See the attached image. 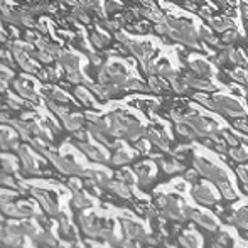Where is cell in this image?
<instances>
[{"mask_svg":"<svg viewBox=\"0 0 248 248\" xmlns=\"http://www.w3.org/2000/svg\"><path fill=\"white\" fill-rule=\"evenodd\" d=\"M64 2L68 3V5H73V7H75V5H78V3L81 2V0H64Z\"/></svg>","mask_w":248,"mask_h":248,"instance_id":"11a10c76","label":"cell"},{"mask_svg":"<svg viewBox=\"0 0 248 248\" xmlns=\"http://www.w3.org/2000/svg\"><path fill=\"white\" fill-rule=\"evenodd\" d=\"M115 37H117L122 44H125L127 49L144 66L147 64V62H150V59H152L154 54L157 52V46L152 39H134V37L127 36V34L122 32V31L115 34Z\"/></svg>","mask_w":248,"mask_h":248,"instance_id":"277c9868","label":"cell"},{"mask_svg":"<svg viewBox=\"0 0 248 248\" xmlns=\"http://www.w3.org/2000/svg\"><path fill=\"white\" fill-rule=\"evenodd\" d=\"M120 176H122V177H120L122 183H128V184L134 183V177H132V174H130V172H122Z\"/></svg>","mask_w":248,"mask_h":248,"instance_id":"681fc988","label":"cell"},{"mask_svg":"<svg viewBox=\"0 0 248 248\" xmlns=\"http://www.w3.org/2000/svg\"><path fill=\"white\" fill-rule=\"evenodd\" d=\"M122 9H124V5H122L118 0H107V2H105V12L107 14H117V12H120Z\"/></svg>","mask_w":248,"mask_h":248,"instance_id":"ab89813d","label":"cell"},{"mask_svg":"<svg viewBox=\"0 0 248 248\" xmlns=\"http://www.w3.org/2000/svg\"><path fill=\"white\" fill-rule=\"evenodd\" d=\"M247 54H248V47H247Z\"/></svg>","mask_w":248,"mask_h":248,"instance_id":"91938a15","label":"cell"},{"mask_svg":"<svg viewBox=\"0 0 248 248\" xmlns=\"http://www.w3.org/2000/svg\"><path fill=\"white\" fill-rule=\"evenodd\" d=\"M140 14L145 17V19H149V20H154V22H160V19L164 17V12H160L157 7H154V5H149V7H145V9H140Z\"/></svg>","mask_w":248,"mask_h":248,"instance_id":"83f0119b","label":"cell"},{"mask_svg":"<svg viewBox=\"0 0 248 248\" xmlns=\"http://www.w3.org/2000/svg\"><path fill=\"white\" fill-rule=\"evenodd\" d=\"M228 154L235 162H245L248 159V147H245L243 144H238L235 147H230Z\"/></svg>","mask_w":248,"mask_h":248,"instance_id":"cb8c5ba5","label":"cell"},{"mask_svg":"<svg viewBox=\"0 0 248 248\" xmlns=\"http://www.w3.org/2000/svg\"><path fill=\"white\" fill-rule=\"evenodd\" d=\"M216 187H218L219 194H221L225 199H236V189L233 187V184L230 179L225 181V183H219Z\"/></svg>","mask_w":248,"mask_h":248,"instance_id":"484cf974","label":"cell"},{"mask_svg":"<svg viewBox=\"0 0 248 248\" xmlns=\"http://www.w3.org/2000/svg\"><path fill=\"white\" fill-rule=\"evenodd\" d=\"M176 132L181 137L187 139V140H193V139L198 137L196 132L193 130V127L189 124H186V122H176Z\"/></svg>","mask_w":248,"mask_h":248,"instance_id":"d4e9b609","label":"cell"},{"mask_svg":"<svg viewBox=\"0 0 248 248\" xmlns=\"http://www.w3.org/2000/svg\"><path fill=\"white\" fill-rule=\"evenodd\" d=\"M122 225H124L125 236H127L128 240H132V242H135V243L149 242V235L145 233V230L142 228L140 225H137V223H134V221H128V219H124Z\"/></svg>","mask_w":248,"mask_h":248,"instance_id":"7c38bea8","label":"cell"},{"mask_svg":"<svg viewBox=\"0 0 248 248\" xmlns=\"http://www.w3.org/2000/svg\"><path fill=\"white\" fill-rule=\"evenodd\" d=\"M236 172H238V176L242 177L243 183L248 184V167H238V170H236Z\"/></svg>","mask_w":248,"mask_h":248,"instance_id":"bcb514c9","label":"cell"},{"mask_svg":"<svg viewBox=\"0 0 248 248\" xmlns=\"http://www.w3.org/2000/svg\"><path fill=\"white\" fill-rule=\"evenodd\" d=\"M128 68L122 61H110L100 69L98 81L101 85H111L125 92V85L128 81Z\"/></svg>","mask_w":248,"mask_h":248,"instance_id":"5b68a950","label":"cell"},{"mask_svg":"<svg viewBox=\"0 0 248 248\" xmlns=\"http://www.w3.org/2000/svg\"><path fill=\"white\" fill-rule=\"evenodd\" d=\"M14 88H16V92L19 93V95L26 96V98H29V100H32V101H34V100L37 98L36 93H34V90L27 88V86L24 85V78L16 79V81H14Z\"/></svg>","mask_w":248,"mask_h":248,"instance_id":"4316f807","label":"cell"},{"mask_svg":"<svg viewBox=\"0 0 248 248\" xmlns=\"http://www.w3.org/2000/svg\"><path fill=\"white\" fill-rule=\"evenodd\" d=\"M179 245L183 248H202V240L198 233L187 232L179 236Z\"/></svg>","mask_w":248,"mask_h":248,"instance_id":"d6986e66","label":"cell"},{"mask_svg":"<svg viewBox=\"0 0 248 248\" xmlns=\"http://www.w3.org/2000/svg\"><path fill=\"white\" fill-rule=\"evenodd\" d=\"M2 19L14 26H22V12H16L9 7H2Z\"/></svg>","mask_w":248,"mask_h":248,"instance_id":"7402d4cb","label":"cell"},{"mask_svg":"<svg viewBox=\"0 0 248 248\" xmlns=\"http://www.w3.org/2000/svg\"><path fill=\"white\" fill-rule=\"evenodd\" d=\"M78 5H81L83 9H86L88 12H90V10L100 12V10H101V0H81Z\"/></svg>","mask_w":248,"mask_h":248,"instance_id":"f35d334b","label":"cell"},{"mask_svg":"<svg viewBox=\"0 0 248 248\" xmlns=\"http://www.w3.org/2000/svg\"><path fill=\"white\" fill-rule=\"evenodd\" d=\"M10 71H3V69H0V92H3L7 86V79H10Z\"/></svg>","mask_w":248,"mask_h":248,"instance_id":"7bdbcfd3","label":"cell"},{"mask_svg":"<svg viewBox=\"0 0 248 248\" xmlns=\"http://www.w3.org/2000/svg\"><path fill=\"white\" fill-rule=\"evenodd\" d=\"M90 41H92L93 47H96V49H103V47L107 46L108 43H110V37H108L105 32L95 31V32L92 34V37H90Z\"/></svg>","mask_w":248,"mask_h":248,"instance_id":"f546056e","label":"cell"},{"mask_svg":"<svg viewBox=\"0 0 248 248\" xmlns=\"http://www.w3.org/2000/svg\"><path fill=\"white\" fill-rule=\"evenodd\" d=\"M162 167H164V170H166L167 174H170V172H176V170H181V164L179 162H176V160H169V162H162Z\"/></svg>","mask_w":248,"mask_h":248,"instance_id":"b9f144b4","label":"cell"},{"mask_svg":"<svg viewBox=\"0 0 248 248\" xmlns=\"http://www.w3.org/2000/svg\"><path fill=\"white\" fill-rule=\"evenodd\" d=\"M154 167L150 166V164H139V166H135V174H137V179L139 183L142 184V186H145V184L152 183L154 179Z\"/></svg>","mask_w":248,"mask_h":248,"instance_id":"e0dca14e","label":"cell"},{"mask_svg":"<svg viewBox=\"0 0 248 248\" xmlns=\"http://www.w3.org/2000/svg\"><path fill=\"white\" fill-rule=\"evenodd\" d=\"M73 17H75V19H78L79 22H83V24H88L90 22L88 10L83 9L81 5H75V7H73Z\"/></svg>","mask_w":248,"mask_h":248,"instance_id":"8d00e7d4","label":"cell"},{"mask_svg":"<svg viewBox=\"0 0 248 248\" xmlns=\"http://www.w3.org/2000/svg\"><path fill=\"white\" fill-rule=\"evenodd\" d=\"M221 139L226 142L228 147H235V145L242 144L240 140V135H236V132L230 130V128H221Z\"/></svg>","mask_w":248,"mask_h":248,"instance_id":"f1b7e54d","label":"cell"},{"mask_svg":"<svg viewBox=\"0 0 248 248\" xmlns=\"http://www.w3.org/2000/svg\"><path fill=\"white\" fill-rule=\"evenodd\" d=\"M124 248H139V247H137V243H135V242L128 240V242H125V243H124Z\"/></svg>","mask_w":248,"mask_h":248,"instance_id":"f5cc1de1","label":"cell"},{"mask_svg":"<svg viewBox=\"0 0 248 248\" xmlns=\"http://www.w3.org/2000/svg\"><path fill=\"white\" fill-rule=\"evenodd\" d=\"M240 37H242V34L238 32V29L236 27H232V29L225 31V32H221V44H232L235 43V41H238Z\"/></svg>","mask_w":248,"mask_h":248,"instance_id":"1f68e13d","label":"cell"},{"mask_svg":"<svg viewBox=\"0 0 248 248\" xmlns=\"http://www.w3.org/2000/svg\"><path fill=\"white\" fill-rule=\"evenodd\" d=\"M232 223L243 230H248V206H242L240 209H236V213L233 215Z\"/></svg>","mask_w":248,"mask_h":248,"instance_id":"603a6c76","label":"cell"},{"mask_svg":"<svg viewBox=\"0 0 248 248\" xmlns=\"http://www.w3.org/2000/svg\"><path fill=\"white\" fill-rule=\"evenodd\" d=\"M78 147L81 149V152H85L90 159L96 160V162H107V154L101 149L93 147V145L86 144V142H78Z\"/></svg>","mask_w":248,"mask_h":248,"instance_id":"ac0fdd59","label":"cell"},{"mask_svg":"<svg viewBox=\"0 0 248 248\" xmlns=\"http://www.w3.org/2000/svg\"><path fill=\"white\" fill-rule=\"evenodd\" d=\"M186 9H187V10H193V12H194V10H196V9H198V7H196V3H191V2H186Z\"/></svg>","mask_w":248,"mask_h":248,"instance_id":"db71d44e","label":"cell"},{"mask_svg":"<svg viewBox=\"0 0 248 248\" xmlns=\"http://www.w3.org/2000/svg\"><path fill=\"white\" fill-rule=\"evenodd\" d=\"M230 90H232L233 93H236L238 96H243V95H245V92H243V90L240 88V86H236V85H230Z\"/></svg>","mask_w":248,"mask_h":248,"instance_id":"816d5d0a","label":"cell"},{"mask_svg":"<svg viewBox=\"0 0 248 248\" xmlns=\"http://www.w3.org/2000/svg\"><path fill=\"white\" fill-rule=\"evenodd\" d=\"M191 196H193L194 201L202 206H213L216 201H218L216 193L208 186V184H198V186H194L193 191H191Z\"/></svg>","mask_w":248,"mask_h":248,"instance_id":"8fae6325","label":"cell"},{"mask_svg":"<svg viewBox=\"0 0 248 248\" xmlns=\"http://www.w3.org/2000/svg\"><path fill=\"white\" fill-rule=\"evenodd\" d=\"M0 7H3V0H0Z\"/></svg>","mask_w":248,"mask_h":248,"instance_id":"680465c9","label":"cell"},{"mask_svg":"<svg viewBox=\"0 0 248 248\" xmlns=\"http://www.w3.org/2000/svg\"><path fill=\"white\" fill-rule=\"evenodd\" d=\"M62 122H64V127L68 128V130H79L83 125V117L81 115H71V113H64L62 115Z\"/></svg>","mask_w":248,"mask_h":248,"instance_id":"44dd1931","label":"cell"},{"mask_svg":"<svg viewBox=\"0 0 248 248\" xmlns=\"http://www.w3.org/2000/svg\"><path fill=\"white\" fill-rule=\"evenodd\" d=\"M194 169L199 176H202L204 179H208L209 183H213L215 186H218L219 183H225L228 181V174L223 167H219L218 164H215L213 160H209L208 157H202V155H196L194 157Z\"/></svg>","mask_w":248,"mask_h":248,"instance_id":"8992f818","label":"cell"},{"mask_svg":"<svg viewBox=\"0 0 248 248\" xmlns=\"http://www.w3.org/2000/svg\"><path fill=\"white\" fill-rule=\"evenodd\" d=\"M159 206L162 209V213L170 219H176V221H183L186 219L184 216V208H186V202L183 199L170 196V194H166V196H159Z\"/></svg>","mask_w":248,"mask_h":248,"instance_id":"52a82bcc","label":"cell"},{"mask_svg":"<svg viewBox=\"0 0 248 248\" xmlns=\"http://www.w3.org/2000/svg\"><path fill=\"white\" fill-rule=\"evenodd\" d=\"M174 122H186L193 127V130L196 132L198 137H206L209 140L221 144V127L219 124L211 117H204L198 110L189 108V110H174L172 113Z\"/></svg>","mask_w":248,"mask_h":248,"instance_id":"7a4b0ae2","label":"cell"},{"mask_svg":"<svg viewBox=\"0 0 248 248\" xmlns=\"http://www.w3.org/2000/svg\"><path fill=\"white\" fill-rule=\"evenodd\" d=\"M184 216H186V219H193L199 226H202L204 230H209V232L218 230V221L211 215H206V213L199 211L196 208H191L189 204H186V208H184Z\"/></svg>","mask_w":248,"mask_h":248,"instance_id":"30bf717a","label":"cell"},{"mask_svg":"<svg viewBox=\"0 0 248 248\" xmlns=\"http://www.w3.org/2000/svg\"><path fill=\"white\" fill-rule=\"evenodd\" d=\"M187 66H189L191 73L194 76H198V78H213V75H215V66L206 58H201L198 54L189 56Z\"/></svg>","mask_w":248,"mask_h":248,"instance_id":"9c48e42d","label":"cell"},{"mask_svg":"<svg viewBox=\"0 0 248 248\" xmlns=\"http://www.w3.org/2000/svg\"><path fill=\"white\" fill-rule=\"evenodd\" d=\"M58 61L61 62V66L66 69L68 75L79 73V56L75 54V52H62Z\"/></svg>","mask_w":248,"mask_h":248,"instance_id":"9a60e30c","label":"cell"},{"mask_svg":"<svg viewBox=\"0 0 248 248\" xmlns=\"http://www.w3.org/2000/svg\"><path fill=\"white\" fill-rule=\"evenodd\" d=\"M226 52H228V61L233 62L235 66H240V68L248 66V54H245L242 49H233V47H228Z\"/></svg>","mask_w":248,"mask_h":248,"instance_id":"ffe728a7","label":"cell"},{"mask_svg":"<svg viewBox=\"0 0 248 248\" xmlns=\"http://www.w3.org/2000/svg\"><path fill=\"white\" fill-rule=\"evenodd\" d=\"M183 78L186 79L189 88H194V90H198V92L211 93V92H216V88H218V85L213 81V78H198V76H194L193 73H187V75H184Z\"/></svg>","mask_w":248,"mask_h":248,"instance_id":"4fadbf2b","label":"cell"},{"mask_svg":"<svg viewBox=\"0 0 248 248\" xmlns=\"http://www.w3.org/2000/svg\"><path fill=\"white\" fill-rule=\"evenodd\" d=\"M209 22V27H211L213 32H225V31L232 29V27H235V20L230 19V17L226 16H216V17H209L208 19Z\"/></svg>","mask_w":248,"mask_h":248,"instance_id":"2e32d148","label":"cell"},{"mask_svg":"<svg viewBox=\"0 0 248 248\" xmlns=\"http://www.w3.org/2000/svg\"><path fill=\"white\" fill-rule=\"evenodd\" d=\"M75 95H76V98H78L79 101H81L83 105H88V107H90V105H93L92 93H90L86 88H83V86H79V88H76Z\"/></svg>","mask_w":248,"mask_h":248,"instance_id":"d590c367","label":"cell"},{"mask_svg":"<svg viewBox=\"0 0 248 248\" xmlns=\"http://www.w3.org/2000/svg\"><path fill=\"white\" fill-rule=\"evenodd\" d=\"M73 202H75L76 208H86V206H90V199L83 193H76L75 198H73Z\"/></svg>","mask_w":248,"mask_h":248,"instance_id":"60d3db41","label":"cell"},{"mask_svg":"<svg viewBox=\"0 0 248 248\" xmlns=\"http://www.w3.org/2000/svg\"><path fill=\"white\" fill-rule=\"evenodd\" d=\"M132 157H134V155H132V154L128 152L127 149H122L120 147V149L117 150V154L113 155V164H115V166H120V164H127V162H130V160H132Z\"/></svg>","mask_w":248,"mask_h":248,"instance_id":"d6a6232c","label":"cell"},{"mask_svg":"<svg viewBox=\"0 0 248 248\" xmlns=\"http://www.w3.org/2000/svg\"><path fill=\"white\" fill-rule=\"evenodd\" d=\"M194 98H196L199 103L204 105L206 108H209V110L216 111V113L223 115V117L233 118V120H235V118L247 117L248 115L247 108L243 107L235 96H230V95H226V93H215V95H211V96L198 93V95H194Z\"/></svg>","mask_w":248,"mask_h":248,"instance_id":"3957f363","label":"cell"},{"mask_svg":"<svg viewBox=\"0 0 248 248\" xmlns=\"http://www.w3.org/2000/svg\"><path fill=\"white\" fill-rule=\"evenodd\" d=\"M230 76H232L233 81L236 83H242V85H245V83L248 81V69L245 68H235L233 71H230Z\"/></svg>","mask_w":248,"mask_h":248,"instance_id":"836d02e7","label":"cell"},{"mask_svg":"<svg viewBox=\"0 0 248 248\" xmlns=\"http://www.w3.org/2000/svg\"><path fill=\"white\" fill-rule=\"evenodd\" d=\"M155 32L169 37L174 43L199 49V41H201L199 39V27L191 17L164 14L160 22L155 24Z\"/></svg>","mask_w":248,"mask_h":248,"instance_id":"6da1fadb","label":"cell"},{"mask_svg":"<svg viewBox=\"0 0 248 248\" xmlns=\"http://www.w3.org/2000/svg\"><path fill=\"white\" fill-rule=\"evenodd\" d=\"M149 145H150V142L147 139H145V140H140V142L137 140V149H139V152H142V154L149 152Z\"/></svg>","mask_w":248,"mask_h":248,"instance_id":"f6af8a7d","label":"cell"},{"mask_svg":"<svg viewBox=\"0 0 248 248\" xmlns=\"http://www.w3.org/2000/svg\"><path fill=\"white\" fill-rule=\"evenodd\" d=\"M31 58H34L36 61H39V62H44V64H49L52 59H54V58L51 56V52H49V51H43V49L34 51L32 54H31Z\"/></svg>","mask_w":248,"mask_h":248,"instance_id":"74e56055","label":"cell"},{"mask_svg":"<svg viewBox=\"0 0 248 248\" xmlns=\"http://www.w3.org/2000/svg\"><path fill=\"white\" fill-rule=\"evenodd\" d=\"M145 137H147V140L150 144H154L155 147L164 150V152L169 150V137L166 135V132L157 130V128H149V130L145 132Z\"/></svg>","mask_w":248,"mask_h":248,"instance_id":"5bb4252c","label":"cell"},{"mask_svg":"<svg viewBox=\"0 0 248 248\" xmlns=\"http://www.w3.org/2000/svg\"><path fill=\"white\" fill-rule=\"evenodd\" d=\"M86 56L90 58V61L93 62V64H100V56L95 54V52H86Z\"/></svg>","mask_w":248,"mask_h":248,"instance_id":"f907efd6","label":"cell"},{"mask_svg":"<svg viewBox=\"0 0 248 248\" xmlns=\"http://www.w3.org/2000/svg\"><path fill=\"white\" fill-rule=\"evenodd\" d=\"M0 41H2V43H5V41H7V37H5V32H3L2 29H0Z\"/></svg>","mask_w":248,"mask_h":248,"instance_id":"6f0895ef","label":"cell"},{"mask_svg":"<svg viewBox=\"0 0 248 248\" xmlns=\"http://www.w3.org/2000/svg\"><path fill=\"white\" fill-rule=\"evenodd\" d=\"M242 19L245 27L248 29V3H242Z\"/></svg>","mask_w":248,"mask_h":248,"instance_id":"7dc6e473","label":"cell"},{"mask_svg":"<svg viewBox=\"0 0 248 248\" xmlns=\"http://www.w3.org/2000/svg\"><path fill=\"white\" fill-rule=\"evenodd\" d=\"M198 176H199V174L196 172V169H194V170H187V172H186V177H184V179H186L187 183H193V181H196V179H198Z\"/></svg>","mask_w":248,"mask_h":248,"instance_id":"c3c4849f","label":"cell"},{"mask_svg":"<svg viewBox=\"0 0 248 248\" xmlns=\"http://www.w3.org/2000/svg\"><path fill=\"white\" fill-rule=\"evenodd\" d=\"M108 187L113 191L115 194H118L120 198H128L130 196V191H128V186L125 183H120V181H115V183H108Z\"/></svg>","mask_w":248,"mask_h":248,"instance_id":"4dcf8cb0","label":"cell"},{"mask_svg":"<svg viewBox=\"0 0 248 248\" xmlns=\"http://www.w3.org/2000/svg\"><path fill=\"white\" fill-rule=\"evenodd\" d=\"M69 186H71V187H75V191H78L79 183H78V181H71V183H69Z\"/></svg>","mask_w":248,"mask_h":248,"instance_id":"9f6ffc18","label":"cell"},{"mask_svg":"<svg viewBox=\"0 0 248 248\" xmlns=\"http://www.w3.org/2000/svg\"><path fill=\"white\" fill-rule=\"evenodd\" d=\"M145 73L149 76H159V78L166 79V81H170V79H174L179 75L167 58H159L152 62H147L145 64Z\"/></svg>","mask_w":248,"mask_h":248,"instance_id":"ba28073f","label":"cell"},{"mask_svg":"<svg viewBox=\"0 0 248 248\" xmlns=\"http://www.w3.org/2000/svg\"><path fill=\"white\" fill-rule=\"evenodd\" d=\"M169 83H170V86H172V90H174L176 93H184L187 88H189V86H187V83H186V79H184L181 75H177L176 78L170 79Z\"/></svg>","mask_w":248,"mask_h":248,"instance_id":"e575fe53","label":"cell"},{"mask_svg":"<svg viewBox=\"0 0 248 248\" xmlns=\"http://www.w3.org/2000/svg\"><path fill=\"white\" fill-rule=\"evenodd\" d=\"M0 61L3 62V64H7V68H14V61L10 59V54L5 51L0 52Z\"/></svg>","mask_w":248,"mask_h":248,"instance_id":"ee69618b","label":"cell"}]
</instances>
